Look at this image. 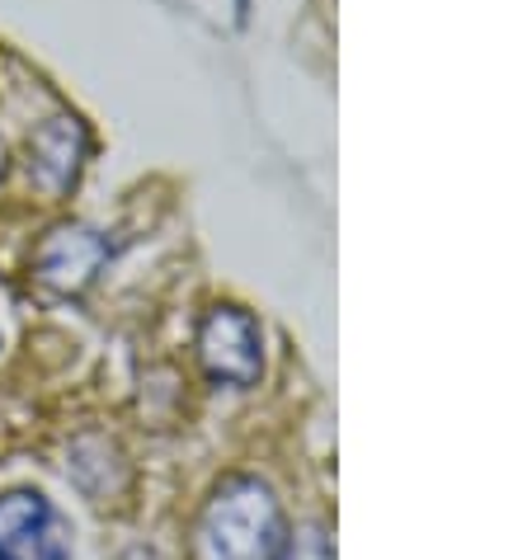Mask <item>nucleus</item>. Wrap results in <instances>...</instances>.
Listing matches in <instances>:
<instances>
[{"label":"nucleus","instance_id":"nucleus-4","mask_svg":"<svg viewBox=\"0 0 532 560\" xmlns=\"http://www.w3.org/2000/svg\"><path fill=\"white\" fill-rule=\"evenodd\" d=\"M108 264V236L85 222H61L38 241L34 269L43 278V288L61 292V298H81L95 283L100 269Z\"/></svg>","mask_w":532,"mask_h":560},{"label":"nucleus","instance_id":"nucleus-5","mask_svg":"<svg viewBox=\"0 0 532 560\" xmlns=\"http://www.w3.org/2000/svg\"><path fill=\"white\" fill-rule=\"evenodd\" d=\"M85 155H90L85 122L76 114H53L28 137V179H34L38 194L67 198L85 170Z\"/></svg>","mask_w":532,"mask_h":560},{"label":"nucleus","instance_id":"nucleus-2","mask_svg":"<svg viewBox=\"0 0 532 560\" xmlns=\"http://www.w3.org/2000/svg\"><path fill=\"white\" fill-rule=\"evenodd\" d=\"M198 358L212 382L236 386V392L255 386L264 372V339L255 316L241 306H212L198 325Z\"/></svg>","mask_w":532,"mask_h":560},{"label":"nucleus","instance_id":"nucleus-8","mask_svg":"<svg viewBox=\"0 0 532 560\" xmlns=\"http://www.w3.org/2000/svg\"><path fill=\"white\" fill-rule=\"evenodd\" d=\"M236 5H241V14H245V0H236Z\"/></svg>","mask_w":532,"mask_h":560},{"label":"nucleus","instance_id":"nucleus-7","mask_svg":"<svg viewBox=\"0 0 532 560\" xmlns=\"http://www.w3.org/2000/svg\"><path fill=\"white\" fill-rule=\"evenodd\" d=\"M0 179H5V147H0Z\"/></svg>","mask_w":532,"mask_h":560},{"label":"nucleus","instance_id":"nucleus-6","mask_svg":"<svg viewBox=\"0 0 532 560\" xmlns=\"http://www.w3.org/2000/svg\"><path fill=\"white\" fill-rule=\"evenodd\" d=\"M278 560H335V551H331V537H325V527L307 523L302 533H292V537L284 541Z\"/></svg>","mask_w":532,"mask_h":560},{"label":"nucleus","instance_id":"nucleus-9","mask_svg":"<svg viewBox=\"0 0 532 560\" xmlns=\"http://www.w3.org/2000/svg\"><path fill=\"white\" fill-rule=\"evenodd\" d=\"M0 345H5V339H0Z\"/></svg>","mask_w":532,"mask_h":560},{"label":"nucleus","instance_id":"nucleus-3","mask_svg":"<svg viewBox=\"0 0 532 560\" xmlns=\"http://www.w3.org/2000/svg\"><path fill=\"white\" fill-rule=\"evenodd\" d=\"M0 560H71V523L43 490L0 494Z\"/></svg>","mask_w":532,"mask_h":560},{"label":"nucleus","instance_id":"nucleus-1","mask_svg":"<svg viewBox=\"0 0 532 560\" xmlns=\"http://www.w3.org/2000/svg\"><path fill=\"white\" fill-rule=\"evenodd\" d=\"M288 541L284 509L255 476H227L194 523L189 560H278Z\"/></svg>","mask_w":532,"mask_h":560}]
</instances>
